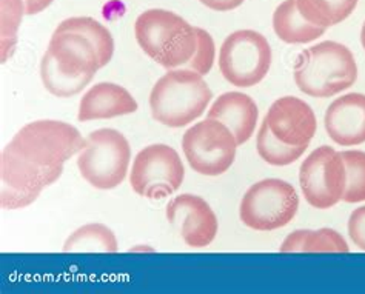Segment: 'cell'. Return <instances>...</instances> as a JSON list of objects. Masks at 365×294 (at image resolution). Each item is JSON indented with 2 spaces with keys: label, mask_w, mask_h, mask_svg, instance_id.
Masks as SVG:
<instances>
[{
  "label": "cell",
  "mask_w": 365,
  "mask_h": 294,
  "mask_svg": "<svg viewBox=\"0 0 365 294\" xmlns=\"http://www.w3.org/2000/svg\"><path fill=\"white\" fill-rule=\"evenodd\" d=\"M26 14L24 0H0V48H2V63H5L17 45V34L22 19Z\"/></svg>",
  "instance_id": "cell-25"
},
{
  "label": "cell",
  "mask_w": 365,
  "mask_h": 294,
  "mask_svg": "<svg viewBox=\"0 0 365 294\" xmlns=\"http://www.w3.org/2000/svg\"><path fill=\"white\" fill-rule=\"evenodd\" d=\"M349 236L359 250L365 251V205L350 214Z\"/></svg>",
  "instance_id": "cell-28"
},
{
  "label": "cell",
  "mask_w": 365,
  "mask_h": 294,
  "mask_svg": "<svg viewBox=\"0 0 365 294\" xmlns=\"http://www.w3.org/2000/svg\"><path fill=\"white\" fill-rule=\"evenodd\" d=\"M196 33H197V48L193 59H191L185 66L188 70L199 73L200 75H207L215 65L216 45H215L213 37H211V34L205 31L204 28L196 26Z\"/></svg>",
  "instance_id": "cell-27"
},
{
  "label": "cell",
  "mask_w": 365,
  "mask_h": 294,
  "mask_svg": "<svg viewBox=\"0 0 365 294\" xmlns=\"http://www.w3.org/2000/svg\"><path fill=\"white\" fill-rule=\"evenodd\" d=\"M305 201L316 210H329L339 204L347 187V172L339 151L322 145L307 156L299 169Z\"/></svg>",
  "instance_id": "cell-11"
},
{
  "label": "cell",
  "mask_w": 365,
  "mask_h": 294,
  "mask_svg": "<svg viewBox=\"0 0 365 294\" xmlns=\"http://www.w3.org/2000/svg\"><path fill=\"white\" fill-rule=\"evenodd\" d=\"M299 210V196L282 179H264L247 189L239 217L255 231H274L290 224Z\"/></svg>",
  "instance_id": "cell-6"
},
{
  "label": "cell",
  "mask_w": 365,
  "mask_h": 294,
  "mask_svg": "<svg viewBox=\"0 0 365 294\" xmlns=\"http://www.w3.org/2000/svg\"><path fill=\"white\" fill-rule=\"evenodd\" d=\"M199 2L205 5L207 8L213 9V11L227 13L241 6L245 0H199Z\"/></svg>",
  "instance_id": "cell-29"
},
{
  "label": "cell",
  "mask_w": 365,
  "mask_h": 294,
  "mask_svg": "<svg viewBox=\"0 0 365 294\" xmlns=\"http://www.w3.org/2000/svg\"><path fill=\"white\" fill-rule=\"evenodd\" d=\"M273 30L282 42L290 45L310 43L318 37H322L325 33V28L305 21L297 9L296 0H284L274 9Z\"/></svg>",
  "instance_id": "cell-18"
},
{
  "label": "cell",
  "mask_w": 365,
  "mask_h": 294,
  "mask_svg": "<svg viewBox=\"0 0 365 294\" xmlns=\"http://www.w3.org/2000/svg\"><path fill=\"white\" fill-rule=\"evenodd\" d=\"M63 167H41L8 145L0 154V204L5 210L31 205L46 187L61 179Z\"/></svg>",
  "instance_id": "cell-9"
},
{
  "label": "cell",
  "mask_w": 365,
  "mask_h": 294,
  "mask_svg": "<svg viewBox=\"0 0 365 294\" xmlns=\"http://www.w3.org/2000/svg\"><path fill=\"white\" fill-rule=\"evenodd\" d=\"M134 36L143 53L168 70L187 65L197 48L196 26L168 9L143 11L134 23Z\"/></svg>",
  "instance_id": "cell-2"
},
{
  "label": "cell",
  "mask_w": 365,
  "mask_h": 294,
  "mask_svg": "<svg viewBox=\"0 0 365 294\" xmlns=\"http://www.w3.org/2000/svg\"><path fill=\"white\" fill-rule=\"evenodd\" d=\"M185 168L175 148L165 144L148 145L134 157L130 173L133 191L148 199L175 194L184 184Z\"/></svg>",
  "instance_id": "cell-10"
},
{
  "label": "cell",
  "mask_w": 365,
  "mask_h": 294,
  "mask_svg": "<svg viewBox=\"0 0 365 294\" xmlns=\"http://www.w3.org/2000/svg\"><path fill=\"white\" fill-rule=\"evenodd\" d=\"M118 250L116 234L103 224H86L63 243L65 253H116Z\"/></svg>",
  "instance_id": "cell-20"
},
{
  "label": "cell",
  "mask_w": 365,
  "mask_h": 294,
  "mask_svg": "<svg viewBox=\"0 0 365 294\" xmlns=\"http://www.w3.org/2000/svg\"><path fill=\"white\" fill-rule=\"evenodd\" d=\"M237 140L227 125L207 117L195 123L182 137V149L190 167L202 176H220L235 164Z\"/></svg>",
  "instance_id": "cell-8"
},
{
  "label": "cell",
  "mask_w": 365,
  "mask_h": 294,
  "mask_svg": "<svg viewBox=\"0 0 365 294\" xmlns=\"http://www.w3.org/2000/svg\"><path fill=\"white\" fill-rule=\"evenodd\" d=\"M167 219L178 226L184 242L191 248H205L216 239L217 216L205 199L195 194L173 197L167 206Z\"/></svg>",
  "instance_id": "cell-12"
},
{
  "label": "cell",
  "mask_w": 365,
  "mask_h": 294,
  "mask_svg": "<svg viewBox=\"0 0 365 294\" xmlns=\"http://www.w3.org/2000/svg\"><path fill=\"white\" fill-rule=\"evenodd\" d=\"M211 99L204 75L188 68L168 70L150 93L151 116L162 125L182 128L202 116Z\"/></svg>",
  "instance_id": "cell-3"
},
{
  "label": "cell",
  "mask_w": 365,
  "mask_h": 294,
  "mask_svg": "<svg viewBox=\"0 0 365 294\" xmlns=\"http://www.w3.org/2000/svg\"><path fill=\"white\" fill-rule=\"evenodd\" d=\"M93 74H85L74 78V75L66 74L59 70L51 53L46 50L41 62V79L43 87L48 93L57 98H71L79 94L86 85L93 80Z\"/></svg>",
  "instance_id": "cell-23"
},
{
  "label": "cell",
  "mask_w": 365,
  "mask_h": 294,
  "mask_svg": "<svg viewBox=\"0 0 365 294\" xmlns=\"http://www.w3.org/2000/svg\"><path fill=\"white\" fill-rule=\"evenodd\" d=\"M48 51L51 53L59 70L79 78V75H96L102 66L94 43L83 34L74 31H54Z\"/></svg>",
  "instance_id": "cell-15"
},
{
  "label": "cell",
  "mask_w": 365,
  "mask_h": 294,
  "mask_svg": "<svg viewBox=\"0 0 365 294\" xmlns=\"http://www.w3.org/2000/svg\"><path fill=\"white\" fill-rule=\"evenodd\" d=\"M296 5L307 22L327 30L349 19L358 0H296Z\"/></svg>",
  "instance_id": "cell-21"
},
{
  "label": "cell",
  "mask_w": 365,
  "mask_h": 294,
  "mask_svg": "<svg viewBox=\"0 0 365 294\" xmlns=\"http://www.w3.org/2000/svg\"><path fill=\"white\" fill-rule=\"evenodd\" d=\"M57 33L62 31H74L83 34L85 37L94 43L96 50L99 54V62L103 68L105 65H108L113 59L114 54V39L110 33V30L101 22L96 21L93 17H70L65 19L56 28Z\"/></svg>",
  "instance_id": "cell-22"
},
{
  "label": "cell",
  "mask_w": 365,
  "mask_h": 294,
  "mask_svg": "<svg viewBox=\"0 0 365 294\" xmlns=\"http://www.w3.org/2000/svg\"><path fill=\"white\" fill-rule=\"evenodd\" d=\"M131 147L122 132L101 128L90 132L79 153L78 168L82 177L98 189H113L127 177Z\"/></svg>",
  "instance_id": "cell-5"
},
{
  "label": "cell",
  "mask_w": 365,
  "mask_h": 294,
  "mask_svg": "<svg viewBox=\"0 0 365 294\" xmlns=\"http://www.w3.org/2000/svg\"><path fill=\"white\" fill-rule=\"evenodd\" d=\"M207 117L216 119L227 125L235 135L237 145L241 147L255 135L259 110L255 99L250 98L248 94L230 91L224 93L213 102Z\"/></svg>",
  "instance_id": "cell-17"
},
{
  "label": "cell",
  "mask_w": 365,
  "mask_h": 294,
  "mask_svg": "<svg viewBox=\"0 0 365 294\" xmlns=\"http://www.w3.org/2000/svg\"><path fill=\"white\" fill-rule=\"evenodd\" d=\"M361 43H362L364 50H365V22L362 25V30H361Z\"/></svg>",
  "instance_id": "cell-31"
},
{
  "label": "cell",
  "mask_w": 365,
  "mask_h": 294,
  "mask_svg": "<svg viewBox=\"0 0 365 294\" xmlns=\"http://www.w3.org/2000/svg\"><path fill=\"white\" fill-rule=\"evenodd\" d=\"M139 108L131 93L118 83H96L83 94L79 103L78 120L90 122L101 119H113L136 112Z\"/></svg>",
  "instance_id": "cell-16"
},
{
  "label": "cell",
  "mask_w": 365,
  "mask_h": 294,
  "mask_svg": "<svg viewBox=\"0 0 365 294\" xmlns=\"http://www.w3.org/2000/svg\"><path fill=\"white\" fill-rule=\"evenodd\" d=\"M272 46L267 37L255 30L230 34L219 51V70L224 79L237 88H252L270 71Z\"/></svg>",
  "instance_id": "cell-7"
},
{
  "label": "cell",
  "mask_w": 365,
  "mask_h": 294,
  "mask_svg": "<svg viewBox=\"0 0 365 294\" xmlns=\"http://www.w3.org/2000/svg\"><path fill=\"white\" fill-rule=\"evenodd\" d=\"M281 253H349L350 246L338 231L333 229L296 230L288 234Z\"/></svg>",
  "instance_id": "cell-19"
},
{
  "label": "cell",
  "mask_w": 365,
  "mask_h": 294,
  "mask_svg": "<svg viewBox=\"0 0 365 294\" xmlns=\"http://www.w3.org/2000/svg\"><path fill=\"white\" fill-rule=\"evenodd\" d=\"M264 120L277 139L293 147H309L318 130L313 108L294 96H285L273 102Z\"/></svg>",
  "instance_id": "cell-13"
},
{
  "label": "cell",
  "mask_w": 365,
  "mask_h": 294,
  "mask_svg": "<svg viewBox=\"0 0 365 294\" xmlns=\"http://www.w3.org/2000/svg\"><path fill=\"white\" fill-rule=\"evenodd\" d=\"M86 145L81 131L61 120H36L16 132L8 147L41 167H63Z\"/></svg>",
  "instance_id": "cell-4"
},
{
  "label": "cell",
  "mask_w": 365,
  "mask_h": 294,
  "mask_svg": "<svg viewBox=\"0 0 365 294\" xmlns=\"http://www.w3.org/2000/svg\"><path fill=\"white\" fill-rule=\"evenodd\" d=\"M358 80V65L349 46L325 41L304 50L294 63V82L316 99L333 98Z\"/></svg>",
  "instance_id": "cell-1"
},
{
  "label": "cell",
  "mask_w": 365,
  "mask_h": 294,
  "mask_svg": "<svg viewBox=\"0 0 365 294\" xmlns=\"http://www.w3.org/2000/svg\"><path fill=\"white\" fill-rule=\"evenodd\" d=\"M24 2H25L26 16H34L45 11V9L50 6L54 0H24Z\"/></svg>",
  "instance_id": "cell-30"
},
{
  "label": "cell",
  "mask_w": 365,
  "mask_h": 294,
  "mask_svg": "<svg viewBox=\"0 0 365 294\" xmlns=\"http://www.w3.org/2000/svg\"><path fill=\"white\" fill-rule=\"evenodd\" d=\"M327 135L341 147H358L365 142V94L350 93L334 99L324 116Z\"/></svg>",
  "instance_id": "cell-14"
},
{
  "label": "cell",
  "mask_w": 365,
  "mask_h": 294,
  "mask_svg": "<svg viewBox=\"0 0 365 294\" xmlns=\"http://www.w3.org/2000/svg\"><path fill=\"white\" fill-rule=\"evenodd\" d=\"M256 147H257V153L262 157V160H265L267 164H270L273 167H285V165L294 164L296 160H299L304 156L305 149L309 148V147H293V145L284 144V142H281L270 131L265 120L262 122L261 128H259Z\"/></svg>",
  "instance_id": "cell-24"
},
{
  "label": "cell",
  "mask_w": 365,
  "mask_h": 294,
  "mask_svg": "<svg viewBox=\"0 0 365 294\" xmlns=\"http://www.w3.org/2000/svg\"><path fill=\"white\" fill-rule=\"evenodd\" d=\"M342 159L347 172V187L342 201L347 204H359L365 201V151H342Z\"/></svg>",
  "instance_id": "cell-26"
}]
</instances>
